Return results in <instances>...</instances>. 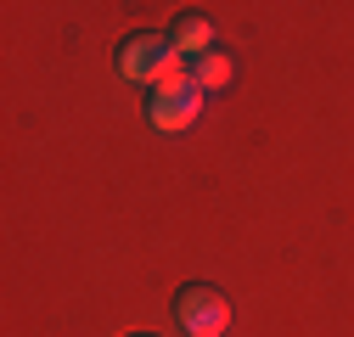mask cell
<instances>
[{"label":"cell","mask_w":354,"mask_h":337,"mask_svg":"<svg viewBox=\"0 0 354 337\" xmlns=\"http://www.w3.org/2000/svg\"><path fill=\"white\" fill-rule=\"evenodd\" d=\"M136 337H152V331H136Z\"/></svg>","instance_id":"obj_6"},{"label":"cell","mask_w":354,"mask_h":337,"mask_svg":"<svg viewBox=\"0 0 354 337\" xmlns=\"http://www.w3.org/2000/svg\"><path fill=\"white\" fill-rule=\"evenodd\" d=\"M174 320L186 337H225L231 331V298L214 281H186L174 292Z\"/></svg>","instance_id":"obj_3"},{"label":"cell","mask_w":354,"mask_h":337,"mask_svg":"<svg viewBox=\"0 0 354 337\" xmlns=\"http://www.w3.org/2000/svg\"><path fill=\"white\" fill-rule=\"evenodd\" d=\"M174 62H186V57L174 51V46H169V34H158V28L124 34V39H118V51H113L118 79H124V84H147V90H152L158 79H169Z\"/></svg>","instance_id":"obj_2"},{"label":"cell","mask_w":354,"mask_h":337,"mask_svg":"<svg viewBox=\"0 0 354 337\" xmlns=\"http://www.w3.org/2000/svg\"><path fill=\"white\" fill-rule=\"evenodd\" d=\"M169 46H174V51H180V57L192 62V57H203V51H214L219 39H214V23H208L203 12H180V17L169 23Z\"/></svg>","instance_id":"obj_5"},{"label":"cell","mask_w":354,"mask_h":337,"mask_svg":"<svg viewBox=\"0 0 354 337\" xmlns=\"http://www.w3.org/2000/svg\"><path fill=\"white\" fill-rule=\"evenodd\" d=\"M203 107H208V96L192 84V68H186V62H174L169 79H158L152 90H147V124L163 130V135L192 130V124L203 118Z\"/></svg>","instance_id":"obj_1"},{"label":"cell","mask_w":354,"mask_h":337,"mask_svg":"<svg viewBox=\"0 0 354 337\" xmlns=\"http://www.w3.org/2000/svg\"><path fill=\"white\" fill-rule=\"evenodd\" d=\"M186 68H192V84H197L203 96H219V90H231V84H236V57H231L225 46H214V51L192 57Z\"/></svg>","instance_id":"obj_4"}]
</instances>
